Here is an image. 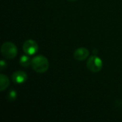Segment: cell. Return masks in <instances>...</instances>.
<instances>
[{
    "label": "cell",
    "instance_id": "cell-1",
    "mask_svg": "<svg viewBox=\"0 0 122 122\" xmlns=\"http://www.w3.org/2000/svg\"><path fill=\"white\" fill-rule=\"evenodd\" d=\"M31 65L36 72L40 74L46 72L49 66L48 59L42 55H39L31 59Z\"/></svg>",
    "mask_w": 122,
    "mask_h": 122
},
{
    "label": "cell",
    "instance_id": "cell-2",
    "mask_svg": "<svg viewBox=\"0 0 122 122\" xmlns=\"http://www.w3.org/2000/svg\"><path fill=\"white\" fill-rule=\"evenodd\" d=\"M1 51L4 58L7 59H12L16 56L17 48L13 43L7 41L2 44Z\"/></svg>",
    "mask_w": 122,
    "mask_h": 122
},
{
    "label": "cell",
    "instance_id": "cell-3",
    "mask_svg": "<svg viewBox=\"0 0 122 122\" xmlns=\"http://www.w3.org/2000/svg\"><path fill=\"white\" fill-rule=\"evenodd\" d=\"M86 65L91 71L97 73L102 70L103 67V62L99 57L97 56H92L88 59Z\"/></svg>",
    "mask_w": 122,
    "mask_h": 122
},
{
    "label": "cell",
    "instance_id": "cell-4",
    "mask_svg": "<svg viewBox=\"0 0 122 122\" xmlns=\"http://www.w3.org/2000/svg\"><path fill=\"white\" fill-rule=\"evenodd\" d=\"M23 50L25 54L33 55L38 51L39 46L35 41L32 39H28L23 44Z\"/></svg>",
    "mask_w": 122,
    "mask_h": 122
},
{
    "label": "cell",
    "instance_id": "cell-5",
    "mask_svg": "<svg viewBox=\"0 0 122 122\" xmlns=\"http://www.w3.org/2000/svg\"><path fill=\"white\" fill-rule=\"evenodd\" d=\"M11 78L14 83L20 84L24 83L27 80V75L25 72L22 71H17L13 74Z\"/></svg>",
    "mask_w": 122,
    "mask_h": 122
},
{
    "label": "cell",
    "instance_id": "cell-6",
    "mask_svg": "<svg viewBox=\"0 0 122 122\" xmlns=\"http://www.w3.org/2000/svg\"><path fill=\"white\" fill-rule=\"evenodd\" d=\"M89 54V51L87 49L81 47L77 49L74 53V57L77 61H84L85 60Z\"/></svg>",
    "mask_w": 122,
    "mask_h": 122
},
{
    "label": "cell",
    "instance_id": "cell-7",
    "mask_svg": "<svg viewBox=\"0 0 122 122\" xmlns=\"http://www.w3.org/2000/svg\"><path fill=\"white\" fill-rule=\"evenodd\" d=\"M0 85H1V87H0V91L1 92H3L4 90H5L9 85V80L8 79V77L3 74H0Z\"/></svg>",
    "mask_w": 122,
    "mask_h": 122
},
{
    "label": "cell",
    "instance_id": "cell-8",
    "mask_svg": "<svg viewBox=\"0 0 122 122\" xmlns=\"http://www.w3.org/2000/svg\"><path fill=\"white\" fill-rule=\"evenodd\" d=\"M19 63H20V64L22 66H24V67H28L31 64V60H30V59H29V56L24 55V56H21Z\"/></svg>",
    "mask_w": 122,
    "mask_h": 122
},
{
    "label": "cell",
    "instance_id": "cell-9",
    "mask_svg": "<svg viewBox=\"0 0 122 122\" xmlns=\"http://www.w3.org/2000/svg\"><path fill=\"white\" fill-rule=\"evenodd\" d=\"M16 97H17L16 92L14 90H11L8 94L7 99L9 102H14L16 99Z\"/></svg>",
    "mask_w": 122,
    "mask_h": 122
},
{
    "label": "cell",
    "instance_id": "cell-10",
    "mask_svg": "<svg viewBox=\"0 0 122 122\" xmlns=\"http://www.w3.org/2000/svg\"><path fill=\"white\" fill-rule=\"evenodd\" d=\"M0 67H1V70H3V69H4L6 67V63L4 60H1V61Z\"/></svg>",
    "mask_w": 122,
    "mask_h": 122
},
{
    "label": "cell",
    "instance_id": "cell-11",
    "mask_svg": "<svg viewBox=\"0 0 122 122\" xmlns=\"http://www.w3.org/2000/svg\"><path fill=\"white\" fill-rule=\"evenodd\" d=\"M69 1H77V0H69Z\"/></svg>",
    "mask_w": 122,
    "mask_h": 122
}]
</instances>
